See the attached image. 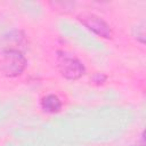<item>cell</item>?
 Here are the masks:
<instances>
[{
    "label": "cell",
    "mask_w": 146,
    "mask_h": 146,
    "mask_svg": "<svg viewBox=\"0 0 146 146\" xmlns=\"http://www.w3.org/2000/svg\"><path fill=\"white\" fill-rule=\"evenodd\" d=\"M56 62L60 75L67 80H78L86 73L82 62L66 51L58 50L56 52Z\"/></svg>",
    "instance_id": "cell-1"
},
{
    "label": "cell",
    "mask_w": 146,
    "mask_h": 146,
    "mask_svg": "<svg viewBox=\"0 0 146 146\" xmlns=\"http://www.w3.org/2000/svg\"><path fill=\"white\" fill-rule=\"evenodd\" d=\"M27 60L25 56L17 49H6L1 51L0 70L8 78H15L21 75L25 67Z\"/></svg>",
    "instance_id": "cell-2"
},
{
    "label": "cell",
    "mask_w": 146,
    "mask_h": 146,
    "mask_svg": "<svg viewBox=\"0 0 146 146\" xmlns=\"http://www.w3.org/2000/svg\"><path fill=\"white\" fill-rule=\"evenodd\" d=\"M78 19L81 22L82 25H84L88 30L94 32L95 34L104 38V39H111L113 35V31L111 26L99 16L90 13L81 14L78 16Z\"/></svg>",
    "instance_id": "cell-3"
},
{
    "label": "cell",
    "mask_w": 146,
    "mask_h": 146,
    "mask_svg": "<svg viewBox=\"0 0 146 146\" xmlns=\"http://www.w3.org/2000/svg\"><path fill=\"white\" fill-rule=\"evenodd\" d=\"M41 108L46 113H58L62 110V102L56 95H47L41 99Z\"/></svg>",
    "instance_id": "cell-4"
},
{
    "label": "cell",
    "mask_w": 146,
    "mask_h": 146,
    "mask_svg": "<svg viewBox=\"0 0 146 146\" xmlns=\"http://www.w3.org/2000/svg\"><path fill=\"white\" fill-rule=\"evenodd\" d=\"M133 36L140 43H145V25H144V23L133 29Z\"/></svg>",
    "instance_id": "cell-5"
},
{
    "label": "cell",
    "mask_w": 146,
    "mask_h": 146,
    "mask_svg": "<svg viewBox=\"0 0 146 146\" xmlns=\"http://www.w3.org/2000/svg\"><path fill=\"white\" fill-rule=\"evenodd\" d=\"M106 80H107V76H106L104 73H102V72H97V73H95L94 76H92L94 83H95V84H98V86L104 84Z\"/></svg>",
    "instance_id": "cell-6"
},
{
    "label": "cell",
    "mask_w": 146,
    "mask_h": 146,
    "mask_svg": "<svg viewBox=\"0 0 146 146\" xmlns=\"http://www.w3.org/2000/svg\"><path fill=\"white\" fill-rule=\"evenodd\" d=\"M135 146H145V143H144V132H141V136H140V141L139 144L135 145Z\"/></svg>",
    "instance_id": "cell-7"
}]
</instances>
